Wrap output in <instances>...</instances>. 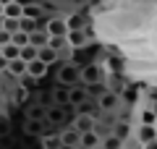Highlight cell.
I'll return each mask as SVG.
<instances>
[{
	"mask_svg": "<svg viewBox=\"0 0 157 149\" xmlns=\"http://www.w3.org/2000/svg\"><path fill=\"white\" fill-rule=\"evenodd\" d=\"M45 131H47V123L45 120H37V118H26V120H24V133H26V136L39 139Z\"/></svg>",
	"mask_w": 157,
	"mask_h": 149,
	"instance_id": "cell-13",
	"label": "cell"
},
{
	"mask_svg": "<svg viewBox=\"0 0 157 149\" xmlns=\"http://www.w3.org/2000/svg\"><path fill=\"white\" fill-rule=\"evenodd\" d=\"M6 66H8V60L3 55H0V73H6Z\"/></svg>",
	"mask_w": 157,
	"mask_h": 149,
	"instance_id": "cell-32",
	"label": "cell"
},
{
	"mask_svg": "<svg viewBox=\"0 0 157 149\" xmlns=\"http://www.w3.org/2000/svg\"><path fill=\"white\" fill-rule=\"evenodd\" d=\"M110 133L126 144L131 136H134V123H131L128 118H126V120H115V123H113V128H110Z\"/></svg>",
	"mask_w": 157,
	"mask_h": 149,
	"instance_id": "cell-9",
	"label": "cell"
},
{
	"mask_svg": "<svg viewBox=\"0 0 157 149\" xmlns=\"http://www.w3.org/2000/svg\"><path fill=\"white\" fill-rule=\"evenodd\" d=\"M21 16L24 18H32V21H39V16H42V6H39L37 0H34V3H26V6H21Z\"/></svg>",
	"mask_w": 157,
	"mask_h": 149,
	"instance_id": "cell-21",
	"label": "cell"
},
{
	"mask_svg": "<svg viewBox=\"0 0 157 149\" xmlns=\"http://www.w3.org/2000/svg\"><path fill=\"white\" fill-rule=\"evenodd\" d=\"M11 131H13L11 118H8L6 113H0V139H8V136H11Z\"/></svg>",
	"mask_w": 157,
	"mask_h": 149,
	"instance_id": "cell-25",
	"label": "cell"
},
{
	"mask_svg": "<svg viewBox=\"0 0 157 149\" xmlns=\"http://www.w3.org/2000/svg\"><path fill=\"white\" fill-rule=\"evenodd\" d=\"M18 58H21L24 63H29V60L37 58V50H34L32 44H24V47H18Z\"/></svg>",
	"mask_w": 157,
	"mask_h": 149,
	"instance_id": "cell-27",
	"label": "cell"
},
{
	"mask_svg": "<svg viewBox=\"0 0 157 149\" xmlns=\"http://www.w3.org/2000/svg\"><path fill=\"white\" fill-rule=\"evenodd\" d=\"M29 34H24V32H13L11 34V44H16V47H24V44H29Z\"/></svg>",
	"mask_w": 157,
	"mask_h": 149,
	"instance_id": "cell-29",
	"label": "cell"
},
{
	"mask_svg": "<svg viewBox=\"0 0 157 149\" xmlns=\"http://www.w3.org/2000/svg\"><path fill=\"white\" fill-rule=\"evenodd\" d=\"M47 71H50V66H45V63L37 60V58L26 63V76H32L34 81H42V78L47 76Z\"/></svg>",
	"mask_w": 157,
	"mask_h": 149,
	"instance_id": "cell-12",
	"label": "cell"
},
{
	"mask_svg": "<svg viewBox=\"0 0 157 149\" xmlns=\"http://www.w3.org/2000/svg\"><path fill=\"white\" fill-rule=\"evenodd\" d=\"M50 102L58 107H68V86H60V84H55L50 92Z\"/></svg>",
	"mask_w": 157,
	"mask_h": 149,
	"instance_id": "cell-16",
	"label": "cell"
},
{
	"mask_svg": "<svg viewBox=\"0 0 157 149\" xmlns=\"http://www.w3.org/2000/svg\"><path fill=\"white\" fill-rule=\"evenodd\" d=\"M89 42H92V34L86 32V29H68L66 32L68 50H81V47H86Z\"/></svg>",
	"mask_w": 157,
	"mask_h": 149,
	"instance_id": "cell-4",
	"label": "cell"
},
{
	"mask_svg": "<svg viewBox=\"0 0 157 149\" xmlns=\"http://www.w3.org/2000/svg\"><path fill=\"white\" fill-rule=\"evenodd\" d=\"M100 144H102V136L92 128V131H86V133H81V141H78V149H100Z\"/></svg>",
	"mask_w": 157,
	"mask_h": 149,
	"instance_id": "cell-15",
	"label": "cell"
},
{
	"mask_svg": "<svg viewBox=\"0 0 157 149\" xmlns=\"http://www.w3.org/2000/svg\"><path fill=\"white\" fill-rule=\"evenodd\" d=\"M0 55L6 58V60H13V58H18V47L8 42V44H3V47H0Z\"/></svg>",
	"mask_w": 157,
	"mask_h": 149,
	"instance_id": "cell-28",
	"label": "cell"
},
{
	"mask_svg": "<svg viewBox=\"0 0 157 149\" xmlns=\"http://www.w3.org/2000/svg\"><path fill=\"white\" fill-rule=\"evenodd\" d=\"M155 126H157V123H155Z\"/></svg>",
	"mask_w": 157,
	"mask_h": 149,
	"instance_id": "cell-36",
	"label": "cell"
},
{
	"mask_svg": "<svg viewBox=\"0 0 157 149\" xmlns=\"http://www.w3.org/2000/svg\"><path fill=\"white\" fill-rule=\"evenodd\" d=\"M8 42H11V32L0 29V47H3V44H8Z\"/></svg>",
	"mask_w": 157,
	"mask_h": 149,
	"instance_id": "cell-31",
	"label": "cell"
},
{
	"mask_svg": "<svg viewBox=\"0 0 157 149\" xmlns=\"http://www.w3.org/2000/svg\"><path fill=\"white\" fill-rule=\"evenodd\" d=\"M141 149H157V139H155V141H149V144H144Z\"/></svg>",
	"mask_w": 157,
	"mask_h": 149,
	"instance_id": "cell-33",
	"label": "cell"
},
{
	"mask_svg": "<svg viewBox=\"0 0 157 149\" xmlns=\"http://www.w3.org/2000/svg\"><path fill=\"white\" fill-rule=\"evenodd\" d=\"M86 99H92L89 97V92H86V86L84 84H76V86H68V107H78L81 102H86Z\"/></svg>",
	"mask_w": 157,
	"mask_h": 149,
	"instance_id": "cell-8",
	"label": "cell"
},
{
	"mask_svg": "<svg viewBox=\"0 0 157 149\" xmlns=\"http://www.w3.org/2000/svg\"><path fill=\"white\" fill-rule=\"evenodd\" d=\"M3 29L6 32H18V18H3Z\"/></svg>",
	"mask_w": 157,
	"mask_h": 149,
	"instance_id": "cell-30",
	"label": "cell"
},
{
	"mask_svg": "<svg viewBox=\"0 0 157 149\" xmlns=\"http://www.w3.org/2000/svg\"><path fill=\"white\" fill-rule=\"evenodd\" d=\"M6 73H8V76H13V78H21L24 73H26V63H24L21 58H13V60H8Z\"/></svg>",
	"mask_w": 157,
	"mask_h": 149,
	"instance_id": "cell-18",
	"label": "cell"
},
{
	"mask_svg": "<svg viewBox=\"0 0 157 149\" xmlns=\"http://www.w3.org/2000/svg\"><path fill=\"white\" fill-rule=\"evenodd\" d=\"M26 99H29V89L18 84V86L13 89V102H16V105H26Z\"/></svg>",
	"mask_w": 157,
	"mask_h": 149,
	"instance_id": "cell-26",
	"label": "cell"
},
{
	"mask_svg": "<svg viewBox=\"0 0 157 149\" xmlns=\"http://www.w3.org/2000/svg\"><path fill=\"white\" fill-rule=\"evenodd\" d=\"M73 113H78V115H89L97 120V115H100V107H97L94 99H86V102H81L78 107H73Z\"/></svg>",
	"mask_w": 157,
	"mask_h": 149,
	"instance_id": "cell-19",
	"label": "cell"
},
{
	"mask_svg": "<svg viewBox=\"0 0 157 149\" xmlns=\"http://www.w3.org/2000/svg\"><path fill=\"white\" fill-rule=\"evenodd\" d=\"M45 32L50 37H63L68 32V24H66V16H52L45 21Z\"/></svg>",
	"mask_w": 157,
	"mask_h": 149,
	"instance_id": "cell-10",
	"label": "cell"
},
{
	"mask_svg": "<svg viewBox=\"0 0 157 149\" xmlns=\"http://www.w3.org/2000/svg\"><path fill=\"white\" fill-rule=\"evenodd\" d=\"M94 126H97V120H94V118H89V115H78V113H73V118H71V128H76L78 133H86V131H92Z\"/></svg>",
	"mask_w": 157,
	"mask_h": 149,
	"instance_id": "cell-14",
	"label": "cell"
},
{
	"mask_svg": "<svg viewBox=\"0 0 157 149\" xmlns=\"http://www.w3.org/2000/svg\"><path fill=\"white\" fill-rule=\"evenodd\" d=\"M100 149H123V141H121V139H115L113 133H107V136H102Z\"/></svg>",
	"mask_w": 157,
	"mask_h": 149,
	"instance_id": "cell-24",
	"label": "cell"
},
{
	"mask_svg": "<svg viewBox=\"0 0 157 149\" xmlns=\"http://www.w3.org/2000/svg\"><path fill=\"white\" fill-rule=\"evenodd\" d=\"M0 16H3V3H0Z\"/></svg>",
	"mask_w": 157,
	"mask_h": 149,
	"instance_id": "cell-34",
	"label": "cell"
},
{
	"mask_svg": "<svg viewBox=\"0 0 157 149\" xmlns=\"http://www.w3.org/2000/svg\"><path fill=\"white\" fill-rule=\"evenodd\" d=\"M157 123V110L149 105H141L136 110V126H155Z\"/></svg>",
	"mask_w": 157,
	"mask_h": 149,
	"instance_id": "cell-11",
	"label": "cell"
},
{
	"mask_svg": "<svg viewBox=\"0 0 157 149\" xmlns=\"http://www.w3.org/2000/svg\"><path fill=\"white\" fill-rule=\"evenodd\" d=\"M94 102H97V107H100V113H118V107H121L123 99H121V94L105 89L100 97H94Z\"/></svg>",
	"mask_w": 157,
	"mask_h": 149,
	"instance_id": "cell-3",
	"label": "cell"
},
{
	"mask_svg": "<svg viewBox=\"0 0 157 149\" xmlns=\"http://www.w3.org/2000/svg\"><path fill=\"white\" fill-rule=\"evenodd\" d=\"M155 139H157V126H136L134 123V141L139 144V147L155 141Z\"/></svg>",
	"mask_w": 157,
	"mask_h": 149,
	"instance_id": "cell-7",
	"label": "cell"
},
{
	"mask_svg": "<svg viewBox=\"0 0 157 149\" xmlns=\"http://www.w3.org/2000/svg\"><path fill=\"white\" fill-rule=\"evenodd\" d=\"M45 123L50 128H63V126H66V107L47 105L45 107Z\"/></svg>",
	"mask_w": 157,
	"mask_h": 149,
	"instance_id": "cell-5",
	"label": "cell"
},
{
	"mask_svg": "<svg viewBox=\"0 0 157 149\" xmlns=\"http://www.w3.org/2000/svg\"><path fill=\"white\" fill-rule=\"evenodd\" d=\"M3 18H21V6L16 0H6L3 3Z\"/></svg>",
	"mask_w": 157,
	"mask_h": 149,
	"instance_id": "cell-22",
	"label": "cell"
},
{
	"mask_svg": "<svg viewBox=\"0 0 157 149\" xmlns=\"http://www.w3.org/2000/svg\"><path fill=\"white\" fill-rule=\"evenodd\" d=\"M37 60H42L45 66H52V63H60V52H55L52 47H39L37 50Z\"/></svg>",
	"mask_w": 157,
	"mask_h": 149,
	"instance_id": "cell-17",
	"label": "cell"
},
{
	"mask_svg": "<svg viewBox=\"0 0 157 149\" xmlns=\"http://www.w3.org/2000/svg\"><path fill=\"white\" fill-rule=\"evenodd\" d=\"M47 37H50V34H47L45 29H34L26 39H29V44H32L34 50H39V47H45V44H47Z\"/></svg>",
	"mask_w": 157,
	"mask_h": 149,
	"instance_id": "cell-20",
	"label": "cell"
},
{
	"mask_svg": "<svg viewBox=\"0 0 157 149\" xmlns=\"http://www.w3.org/2000/svg\"><path fill=\"white\" fill-rule=\"evenodd\" d=\"M105 66L102 63H86L81 66V84L84 86H92V84H102L105 81Z\"/></svg>",
	"mask_w": 157,
	"mask_h": 149,
	"instance_id": "cell-2",
	"label": "cell"
},
{
	"mask_svg": "<svg viewBox=\"0 0 157 149\" xmlns=\"http://www.w3.org/2000/svg\"><path fill=\"white\" fill-rule=\"evenodd\" d=\"M58 139H60V147H71V149H78V141H81V133L71 126H63L58 128Z\"/></svg>",
	"mask_w": 157,
	"mask_h": 149,
	"instance_id": "cell-6",
	"label": "cell"
},
{
	"mask_svg": "<svg viewBox=\"0 0 157 149\" xmlns=\"http://www.w3.org/2000/svg\"><path fill=\"white\" fill-rule=\"evenodd\" d=\"M26 118H37V120H45V105L42 102H34L26 107Z\"/></svg>",
	"mask_w": 157,
	"mask_h": 149,
	"instance_id": "cell-23",
	"label": "cell"
},
{
	"mask_svg": "<svg viewBox=\"0 0 157 149\" xmlns=\"http://www.w3.org/2000/svg\"><path fill=\"white\" fill-rule=\"evenodd\" d=\"M0 29H3V16H0Z\"/></svg>",
	"mask_w": 157,
	"mask_h": 149,
	"instance_id": "cell-35",
	"label": "cell"
},
{
	"mask_svg": "<svg viewBox=\"0 0 157 149\" xmlns=\"http://www.w3.org/2000/svg\"><path fill=\"white\" fill-rule=\"evenodd\" d=\"M55 78L60 86H76V84H81V66L73 60H60V68H58Z\"/></svg>",
	"mask_w": 157,
	"mask_h": 149,
	"instance_id": "cell-1",
	"label": "cell"
}]
</instances>
